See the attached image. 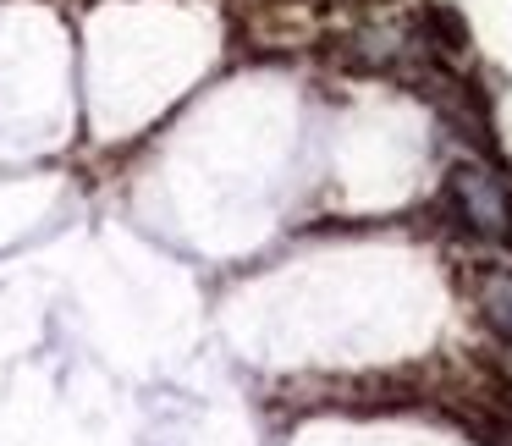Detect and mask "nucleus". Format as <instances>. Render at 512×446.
<instances>
[{
    "label": "nucleus",
    "mask_w": 512,
    "mask_h": 446,
    "mask_svg": "<svg viewBox=\"0 0 512 446\" xmlns=\"http://www.w3.org/2000/svg\"><path fill=\"white\" fill-rule=\"evenodd\" d=\"M446 204H452V210L463 215V226H474V232L512 237V193H507V182L490 177V171L457 166L452 177H446Z\"/></svg>",
    "instance_id": "1"
},
{
    "label": "nucleus",
    "mask_w": 512,
    "mask_h": 446,
    "mask_svg": "<svg viewBox=\"0 0 512 446\" xmlns=\"http://www.w3.org/2000/svg\"><path fill=\"white\" fill-rule=\"evenodd\" d=\"M479 314H485V325L501 342H512V270H490L485 276V287H479Z\"/></svg>",
    "instance_id": "2"
},
{
    "label": "nucleus",
    "mask_w": 512,
    "mask_h": 446,
    "mask_svg": "<svg viewBox=\"0 0 512 446\" xmlns=\"http://www.w3.org/2000/svg\"><path fill=\"white\" fill-rule=\"evenodd\" d=\"M430 28H441V45L446 50H468V28L457 23L452 12H430Z\"/></svg>",
    "instance_id": "3"
}]
</instances>
